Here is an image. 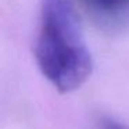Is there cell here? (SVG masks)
Here are the masks:
<instances>
[{
    "instance_id": "6da1fadb",
    "label": "cell",
    "mask_w": 129,
    "mask_h": 129,
    "mask_svg": "<svg viewBox=\"0 0 129 129\" xmlns=\"http://www.w3.org/2000/svg\"><path fill=\"white\" fill-rule=\"evenodd\" d=\"M35 58L60 93L76 90L89 79L93 60L72 0L40 2Z\"/></svg>"
},
{
    "instance_id": "7a4b0ae2",
    "label": "cell",
    "mask_w": 129,
    "mask_h": 129,
    "mask_svg": "<svg viewBox=\"0 0 129 129\" xmlns=\"http://www.w3.org/2000/svg\"><path fill=\"white\" fill-rule=\"evenodd\" d=\"M82 3L101 17H112L129 9V0H82Z\"/></svg>"
},
{
    "instance_id": "3957f363",
    "label": "cell",
    "mask_w": 129,
    "mask_h": 129,
    "mask_svg": "<svg viewBox=\"0 0 129 129\" xmlns=\"http://www.w3.org/2000/svg\"><path fill=\"white\" fill-rule=\"evenodd\" d=\"M101 129H128L123 125H121L119 122L114 119H110V118H104L101 121Z\"/></svg>"
}]
</instances>
